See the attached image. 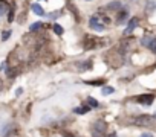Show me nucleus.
I'll return each instance as SVG.
<instances>
[{
	"label": "nucleus",
	"instance_id": "1",
	"mask_svg": "<svg viewBox=\"0 0 156 137\" xmlns=\"http://www.w3.org/2000/svg\"><path fill=\"white\" fill-rule=\"evenodd\" d=\"M89 24L94 31H98V32H103L104 31V23H101V18L98 15H94L92 18L89 20Z\"/></svg>",
	"mask_w": 156,
	"mask_h": 137
},
{
	"label": "nucleus",
	"instance_id": "2",
	"mask_svg": "<svg viewBox=\"0 0 156 137\" xmlns=\"http://www.w3.org/2000/svg\"><path fill=\"white\" fill-rule=\"evenodd\" d=\"M135 101L142 104V105H152L153 101H155V96L153 94H139L135 98Z\"/></svg>",
	"mask_w": 156,
	"mask_h": 137
},
{
	"label": "nucleus",
	"instance_id": "3",
	"mask_svg": "<svg viewBox=\"0 0 156 137\" xmlns=\"http://www.w3.org/2000/svg\"><path fill=\"white\" fill-rule=\"evenodd\" d=\"M138 23H139V20L136 18V17H133L132 20L129 21V24H127V27H126V31H124V34L126 35H129V34H132L135 29H136V26H138Z\"/></svg>",
	"mask_w": 156,
	"mask_h": 137
},
{
	"label": "nucleus",
	"instance_id": "4",
	"mask_svg": "<svg viewBox=\"0 0 156 137\" xmlns=\"http://www.w3.org/2000/svg\"><path fill=\"white\" fill-rule=\"evenodd\" d=\"M133 122L136 125H146V123L150 122V116H141V117H135Z\"/></svg>",
	"mask_w": 156,
	"mask_h": 137
},
{
	"label": "nucleus",
	"instance_id": "5",
	"mask_svg": "<svg viewBox=\"0 0 156 137\" xmlns=\"http://www.w3.org/2000/svg\"><path fill=\"white\" fill-rule=\"evenodd\" d=\"M104 123H98V125H95V130H94V134L97 136V137H101L103 136V133H104Z\"/></svg>",
	"mask_w": 156,
	"mask_h": 137
},
{
	"label": "nucleus",
	"instance_id": "6",
	"mask_svg": "<svg viewBox=\"0 0 156 137\" xmlns=\"http://www.w3.org/2000/svg\"><path fill=\"white\" fill-rule=\"evenodd\" d=\"M127 17H129V12H127L126 9H123V11L118 14V18H116V21H118V23H124V21L127 20Z\"/></svg>",
	"mask_w": 156,
	"mask_h": 137
},
{
	"label": "nucleus",
	"instance_id": "7",
	"mask_svg": "<svg viewBox=\"0 0 156 137\" xmlns=\"http://www.w3.org/2000/svg\"><path fill=\"white\" fill-rule=\"evenodd\" d=\"M90 110V107H87V105H83V107H77V108H74V113H77V114H84V113H87Z\"/></svg>",
	"mask_w": 156,
	"mask_h": 137
},
{
	"label": "nucleus",
	"instance_id": "8",
	"mask_svg": "<svg viewBox=\"0 0 156 137\" xmlns=\"http://www.w3.org/2000/svg\"><path fill=\"white\" fill-rule=\"evenodd\" d=\"M31 9L37 14V15H43V14H45V11H43V8L40 6V5H37V3H34L32 6H31Z\"/></svg>",
	"mask_w": 156,
	"mask_h": 137
},
{
	"label": "nucleus",
	"instance_id": "9",
	"mask_svg": "<svg viewBox=\"0 0 156 137\" xmlns=\"http://www.w3.org/2000/svg\"><path fill=\"white\" fill-rule=\"evenodd\" d=\"M109 9H113V11H116V9H121L123 8V3H120V2H112V3H109V6H107Z\"/></svg>",
	"mask_w": 156,
	"mask_h": 137
},
{
	"label": "nucleus",
	"instance_id": "10",
	"mask_svg": "<svg viewBox=\"0 0 156 137\" xmlns=\"http://www.w3.org/2000/svg\"><path fill=\"white\" fill-rule=\"evenodd\" d=\"M40 27H43V23H42V21H37V23H32V24H31L29 29H31L32 32H35V31L40 29Z\"/></svg>",
	"mask_w": 156,
	"mask_h": 137
},
{
	"label": "nucleus",
	"instance_id": "11",
	"mask_svg": "<svg viewBox=\"0 0 156 137\" xmlns=\"http://www.w3.org/2000/svg\"><path fill=\"white\" fill-rule=\"evenodd\" d=\"M113 91H115L113 87H103V90H101V93H103L104 96H106V94H112Z\"/></svg>",
	"mask_w": 156,
	"mask_h": 137
},
{
	"label": "nucleus",
	"instance_id": "12",
	"mask_svg": "<svg viewBox=\"0 0 156 137\" xmlns=\"http://www.w3.org/2000/svg\"><path fill=\"white\" fill-rule=\"evenodd\" d=\"M152 40H153V38H150V37H144V38H142V41H141V44L146 46V47H149L150 43H152Z\"/></svg>",
	"mask_w": 156,
	"mask_h": 137
},
{
	"label": "nucleus",
	"instance_id": "13",
	"mask_svg": "<svg viewBox=\"0 0 156 137\" xmlns=\"http://www.w3.org/2000/svg\"><path fill=\"white\" fill-rule=\"evenodd\" d=\"M54 32L57 34V35H63V32H64V29L60 26V24H54Z\"/></svg>",
	"mask_w": 156,
	"mask_h": 137
},
{
	"label": "nucleus",
	"instance_id": "14",
	"mask_svg": "<svg viewBox=\"0 0 156 137\" xmlns=\"http://www.w3.org/2000/svg\"><path fill=\"white\" fill-rule=\"evenodd\" d=\"M87 102H89L90 107H98V101L94 99V98H87Z\"/></svg>",
	"mask_w": 156,
	"mask_h": 137
},
{
	"label": "nucleus",
	"instance_id": "15",
	"mask_svg": "<svg viewBox=\"0 0 156 137\" xmlns=\"http://www.w3.org/2000/svg\"><path fill=\"white\" fill-rule=\"evenodd\" d=\"M149 49H150V50H152L153 53H156V40H152V43H150Z\"/></svg>",
	"mask_w": 156,
	"mask_h": 137
},
{
	"label": "nucleus",
	"instance_id": "16",
	"mask_svg": "<svg viewBox=\"0 0 156 137\" xmlns=\"http://www.w3.org/2000/svg\"><path fill=\"white\" fill-rule=\"evenodd\" d=\"M5 12H6V6L5 5H0V18L5 15Z\"/></svg>",
	"mask_w": 156,
	"mask_h": 137
},
{
	"label": "nucleus",
	"instance_id": "17",
	"mask_svg": "<svg viewBox=\"0 0 156 137\" xmlns=\"http://www.w3.org/2000/svg\"><path fill=\"white\" fill-rule=\"evenodd\" d=\"M9 35H11V31L3 32V34H2V40H3V41H5V40H8V38H9Z\"/></svg>",
	"mask_w": 156,
	"mask_h": 137
},
{
	"label": "nucleus",
	"instance_id": "18",
	"mask_svg": "<svg viewBox=\"0 0 156 137\" xmlns=\"http://www.w3.org/2000/svg\"><path fill=\"white\" fill-rule=\"evenodd\" d=\"M87 84H92V85H101V84H103V81H89Z\"/></svg>",
	"mask_w": 156,
	"mask_h": 137
},
{
	"label": "nucleus",
	"instance_id": "19",
	"mask_svg": "<svg viewBox=\"0 0 156 137\" xmlns=\"http://www.w3.org/2000/svg\"><path fill=\"white\" fill-rule=\"evenodd\" d=\"M58 14H60L58 11H57V12H52V14H49V18H57V15H58Z\"/></svg>",
	"mask_w": 156,
	"mask_h": 137
},
{
	"label": "nucleus",
	"instance_id": "20",
	"mask_svg": "<svg viewBox=\"0 0 156 137\" xmlns=\"http://www.w3.org/2000/svg\"><path fill=\"white\" fill-rule=\"evenodd\" d=\"M141 137H153V134H150V133H146V134H141Z\"/></svg>",
	"mask_w": 156,
	"mask_h": 137
},
{
	"label": "nucleus",
	"instance_id": "21",
	"mask_svg": "<svg viewBox=\"0 0 156 137\" xmlns=\"http://www.w3.org/2000/svg\"><path fill=\"white\" fill-rule=\"evenodd\" d=\"M109 137H118V136H116V134H115V133H112V134H110V136H109Z\"/></svg>",
	"mask_w": 156,
	"mask_h": 137
},
{
	"label": "nucleus",
	"instance_id": "22",
	"mask_svg": "<svg viewBox=\"0 0 156 137\" xmlns=\"http://www.w3.org/2000/svg\"><path fill=\"white\" fill-rule=\"evenodd\" d=\"M153 117H156V111H155V114H153Z\"/></svg>",
	"mask_w": 156,
	"mask_h": 137
}]
</instances>
